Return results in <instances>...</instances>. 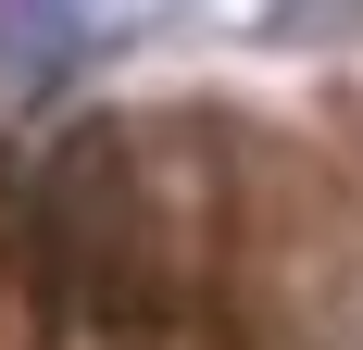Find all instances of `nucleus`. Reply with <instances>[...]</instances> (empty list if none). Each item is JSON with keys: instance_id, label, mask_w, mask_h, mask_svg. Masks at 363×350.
Wrapping results in <instances>:
<instances>
[{"instance_id": "obj_1", "label": "nucleus", "mask_w": 363, "mask_h": 350, "mask_svg": "<svg viewBox=\"0 0 363 350\" xmlns=\"http://www.w3.org/2000/svg\"><path fill=\"white\" fill-rule=\"evenodd\" d=\"M0 50L13 75H63L88 50V0H0Z\"/></svg>"}]
</instances>
